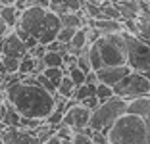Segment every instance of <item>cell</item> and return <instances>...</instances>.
<instances>
[{"mask_svg": "<svg viewBox=\"0 0 150 144\" xmlns=\"http://www.w3.org/2000/svg\"><path fill=\"white\" fill-rule=\"evenodd\" d=\"M6 100L18 109L21 117L46 119L56 108V94H50L44 87L35 81H18L6 88Z\"/></svg>", "mask_w": 150, "mask_h": 144, "instance_id": "1", "label": "cell"}, {"mask_svg": "<svg viewBox=\"0 0 150 144\" xmlns=\"http://www.w3.org/2000/svg\"><path fill=\"white\" fill-rule=\"evenodd\" d=\"M108 144H146V119L123 114L106 131Z\"/></svg>", "mask_w": 150, "mask_h": 144, "instance_id": "2", "label": "cell"}, {"mask_svg": "<svg viewBox=\"0 0 150 144\" xmlns=\"http://www.w3.org/2000/svg\"><path fill=\"white\" fill-rule=\"evenodd\" d=\"M123 114H127V100L114 94L112 98H108L106 102H100L98 108L91 112L88 127L94 129V131H104L106 133Z\"/></svg>", "mask_w": 150, "mask_h": 144, "instance_id": "3", "label": "cell"}, {"mask_svg": "<svg viewBox=\"0 0 150 144\" xmlns=\"http://www.w3.org/2000/svg\"><path fill=\"white\" fill-rule=\"evenodd\" d=\"M94 44L104 66H127V46L121 33L100 35Z\"/></svg>", "mask_w": 150, "mask_h": 144, "instance_id": "4", "label": "cell"}, {"mask_svg": "<svg viewBox=\"0 0 150 144\" xmlns=\"http://www.w3.org/2000/svg\"><path fill=\"white\" fill-rule=\"evenodd\" d=\"M127 46V66L133 71H148L150 69V42L142 37L131 35L127 31H121Z\"/></svg>", "mask_w": 150, "mask_h": 144, "instance_id": "5", "label": "cell"}, {"mask_svg": "<svg viewBox=\"0 0 150 144\" xmlns=\"http://www.w3.org/2000/svg\"><path fill=\"white\" fill-rule=\"evenodd\" d=\"M114 92L115 96H121L125 100L144 96V94H150V81L139 71H131L114 87Z\"/></svg>", "mask_w": 150, "mask_h": 144, "instance_id": "6", "label": "cell"}, {"mask_svg": "<svg viewBox=\"0 0 150 144\" xmlns=\"http://www.w3.org/2000/svg\"><path fill=\"white\" fill-rule=\"evenodd\" d=\"M46 12L48 10L40 8V6H29L27 10H23L19 13V19H18V25L21 31H25L27 35H33L37 37L40 31V25H42L44 18H46Z\"/></svg>", "mask_w": 150, "mask_h": 144, "instance_id": "7", "label": "cell"}, {"mask_svg": "<svg viewBox=\"0 0 150 144\" xmlns=\"http://www.w3.org/2000/svg\"><path fill=\"white\" fill-rule=\"evenodd\" d=\"M88 121H91V109H87L85 106L81 104H75L71 108L66 109V114H64V121L67 127H71L75 133L88 127Z\"/></svg>", "mask_w": 150, "mask_h": 144, "instance_id": "8", "label": "cell"}, {"mask_svg": "<svg viewBox=\"0 0 150 144\" xmlns=\"http://www.w3.org/2000/svg\"><path fill=\"white\" fill-rule=\"evenodd\" d=\"M60 29H62V23H60V16H56L54 12H46V18H44L42 25H40V31L39 35H37V39H39V44H50L52 40H56L58 33H60Z\"/></svg>", "mask_w": 150, "mask_h": 144, "instance_id": "9", "label": "cell"}, {"mask_svg": "<svg viewBox=\"0 0 150 144\" xmlns=\"http://www.w3.org/2000/svg\"><path fill=\"white\" fill-rule=\"evenodd\" d=\"M0 54L2 56H12V58H19L21 60L23 56L29 54V50L25 48V42L19 39V35L16 31L8 33L4 39L0 40Z\"/></svg>", "mask_w": 150, "mask_h": 144, "instance_id": "10", "label": "cell"}, {"mask_svg": "<svg viewBox=\"0 0 150 144\" xmlns=\"http://www.w3.org/2000/svg\"><path fill=\"white\" fill-rule=\"evenodd\" d=\"M131 67L129 66H102L100 69H96L98 75V83L110 85V87H115V85L125 77V75L131 73Z\"/></svg>", "mask_w": 150, "mask_h": 144, "instance_id": "11", "label": "cell"}, {"mask_svg": "<svg viewBox=\"0 0 150 144\" xmlns=\"http://www.w3.org/2000/svg\"><path fill=\"white\" fill-rule=\"evenodd\" d=\"M87 25H91L93 29H96L100 35H114V33H121V31H123V21H117V19H106V18L88 19Z\"/></svg>", "mask_w": 150, "mask_h": 144, "instance_id": "12", "label": "cell"}, {"mask_svg": "<svg viewBox=\"0 0 150 144\" xmlns=\"http://www.w3.org/2000/svg\"><path fill=\"white\" fill-rule=\"evenodd\" d=\"M127 114L139 115L142 119H148L150 117V94L137 96V98L127 100Z\"/></svg>", "mask_w": 150, "mask_h": 144, "instance_id": "13", "label": "cell"}, {"mask_svg": "<svg viewBox=\"0 0 150 144\" xmlns=\"http://www.w3.org/2000/svg\"><path fill=\"white\" fill-rule=\"evenodd\" d=\"M19 10H16V6H0V18L4 19L6 23H8L10 29H13V27L18 25V19H19Z\"/></svg>", "mask_w": 150, "mask_h": 144, "instance_id": "14", "label": "cell"}, {"mask_svg": "<svg viewBox=\"0 0 150 144\" xmlns=\"http://www.w3.org/2000/svg\"><path fill=\"white\" fill-rule=\"evenodd\" d=\"M75 88L77 87H75V83L69 79V75H64L62 81L58 83V94L62 96V98H67V100H69V98H73Z\"/></svg>", "mask_w": 150, "mask_h": 144, "instance_id": "15", "label": "cell"}, {"mask_svg": "<svg viewBox=\"0 0 150 144\" xmlns=\"http://www.w3.org/2000/svg\"><path fill=\"white\" fill-rule=\"evenodd\" d=\"M100 18H106V19H117V21H121L119 10L115 8V4L112 2V0L100 2Z\"/></svg>", "mask_w": 150, "mask_h": 144, "instance_id": "16", "label": "cell"}, {"mask_svg": "<svg viewBox=\"0 0 150 144\" xmlns=\"http://www.w3.org/2000/svg\"><path fill=\"white\" fill-rule=\"evenodd\" d=\"M44 64V67H64L62 52H54V50H46L44 56L40 58Z\"/></svg>", "mask_w": 150, "mask_h": 144, "instance_id": "17", "label": "cell"}, {"mask_svg": "<svg viewBox=\"0 0 150 144\" xmlns=\"http://www.w3.org/2000/svg\"><path fill=\"white\" fill-rule=\"evenodd\" d=\"M35 66H37V58H33L31 54H27L19 60V75H35Z\"/></svg>", "mask_w": 150, "mask_h": 144, "instance_id": "18", "label": "cell"}, {"mask_svg": "<svg viewBox=\"0 0 150 144\" xmlns=\"http://www.w3.org/2000/svg\"><path fill=\"white\" fill-rule=\"evenodd\" d=\"M137 27H139V35L137 37H142L144 40L150 42V18L144 16V13H139L137 18Z\"/></svg>", "mask_w": 150, "mask_h": 144, "instance_id": "19", "label": "cell"}, {"mask_svg": "<svg viewBox=\"0 0 150 144\" xmlns=\"http://www.w3.org/2000/svg\"><path fill=\"white\" fill-rule=\"evenodd\" d=\"M94 92H96V85H88V83H85V85H81V87L75 88L73 98H75L77 102H81V100H85V98H88V96H93Z\"/></svg>", "mask_w": 150, "mask_h": 144, "instance_id": "20", "label": "cell"}, {"mask_svg": "<svg viewBox=\"0 0 150 144\" xmlns=\"http://www.w3.org/2000/svg\"><path fill=\"white\" fill-rule=\"evenodd\" d=\"M87 54H88V60H91V66H93V69H94V71L100 69V67L104 66V64H102L100 54H98L96 44H88V46H87Z\"/></svg>", "mask_w": 150, "mask_h": 144, "instance_id": "21", "label": "cell"}, {"mask_svg": "<svg viewBox=\"0 0 150 144\" xmlns=\"http://www.w3.org/2000/svg\"><path fill=\"white\" fill-rule=\"evenodd\" d=\"M0 61H2L6 73H18V71H19V58L2 56V54H0Z\"/></svg>", "mask_w": 150, "mask_h": 144, "instance_id": "22", "label": "cell"}, {"mask_svg": "<svg viewBox=\"0 0 150 144\" xmlns=\"http://www.w3.org/2000/svg\"><path fill=\"white\" fill-rule=\"evenodd\" d=\"M94 94H96V98L100 102H106L108 98H112V96L115 94L114 92V87H110V85H104V83H98L96 85V92H94Z\"/></svg>", "mask_w": 150, "mask_h": 144, "instance_id": "23", "label": "cell"}, {"mask_svg": "<svg viewBox=\"0 0 150 144\" xmlns=\"http://www.w3.org/2000/svg\"><path fill=\"white\" fill-rule=\"evenodd\" d=\"M42 73H44V77H48L50 81L56 85V90H58V83H60V81H62V77H64L62 67H44Z\"/></svg>", "mask_w": 150, "mask_h": 144, "instance_id": "24", "label": "cell"}, {"mask_svg": "<svg viewBox=\"0 0 150 144\" xmlns=\"http://www.w3.org/2000/svg\"><path fill=\"white\" fill-rule=\"evenodd\" d=\"M77 67H79V69H83L85 73H88V71H94V69H93V66H91V60H88L87 48H85L83 52L77 56Z\"/></svg>", "mask_w": 150, "mask_h": 144, "instance_id": "25", "label": "cell"}, {"mask_svg": "<svg viewBox=\"0 0 150 144\" xmlns=\"http://www.w3.org/2000/svg\"><path fill=\"white\" fill-rule=\"evenodd\" d=\"M37 77V83L40 85V87H44L46 90L50 92V94H58V90H56V85L50 81L48 77H44V73H39V75H35Z\"/></svg>", "mask_w": 150, "mask_h": 144, "instance_id": "26", "label": "cell"}, {"mask_svg": "<svg viewBox=\"0 0 150 144\" xmlns=\"http://www.w3.org/2000/svg\"><path fill=\"white\" fill-rule=\"evenodd\" d=\"M75 31H77V29H73V27H62V29H60V33H58V37H56V40H60V42L67 44L71 39H73Z\"/></svg>", "mask_w": 150, "mask_h": 144, "instance_id": "27", "label": "cell"}, {"mask_svg": "<svg viewBox=\"0 0 150 144\" xmlns=\"http://www.w3.org/2000/svg\"><path fill=\"white\" fill-rule=\"evenodd\" d=\"M60 4L64 6V10L67 12H79L83 10V0H60Z\"/></svg>", "mask_w": 150, "mask_h": 144, "instance_id": "28", "label": "cell"}, {"mask_svg": "<svg viewBox=\"0 0 150 144\" xmlns=\"http://www.w3.org/2000/svg\"><path fill=\"white\" fill-rule=\"evenodd\" d=\"M79 104H81V106H85L87 109H91V112H93V109H96V108H98L100 100L96 98V94H93V96H88V98H85V100H81Z\"/></svg>", "mask_w": 150, "mask_h": 144, "instance_id": "29", "label": "cell"}, {"mask_svg": "<svg viewBox=\"0 0 150 144\" xmlns=\"http://www.w3.org/2000/svg\"><path fill=\"white\" fill-rule=\"evenodd\" d=\"M91 140L93 142H98V144H108V136L104 131H94L93 136H91Z\"/></svg>", "mask_w": 150, "mask_h": 144, "instance_id": "30", "label": "cell"}, {"mask_svg": "<svg viewBox=\"0 0 150 144\" xmlns=\"http://www.w3.org/2000/svg\"><path fill=\"white\" fill-rule=\"evenodd\" d=\"M71 142L73 144H91V136H87L85 133H75Z\"/></svg>", "mask_w": 150, "mask_h": 144, "instance_id": "31", "label": "cell"}, {"mask_svg": "<svg viewBox=\"0 0 150 144\" xmlns=\"http://www.w3.org/2000/svg\"><path fill=\"white\" fill-rule=\"evenodd\" d=\"M23 42H25V48H27V50H33V48L39 44V39H37V37H33V35H29L25 40H23Z\"/></svg>", "mask_w": 150, "mask_h": 144, "instance_id": "32", "label": "cell"}, {"mask_svg": "<svg viewBox=\"0 0 150 144\" xmlns=\"http://www.w3.org/2000/svg\"><path fill=\"white\" fill-rule=\"evenodd\" d=\"M85 83H88V85H98V75H96V71H88V73H87V79H85Z\"/></svg>", "mask_w": 150, "mask_h": 144, "instance_id": "33", "label": "cell"}, {"mask_svg": "<svg viewBox=\"0 0 150 144\" xmlns=\"http://www.w3.org/2000/svg\"><path fill=\"white\" fill-rule=\"evenodd\" d=\"M8 31H10V27H8V23L4 21V19L0 18V39H4L6 35H8Z\"/></svg>", "mask_w": 150, "mask_h": 144, "instance_id": "34", "label": "cell"}, {"mask_svg": "<svg viewBox=\"0 0 150 144\" xmlns=\"http://www.w3.org/2000/svg\"><path fill=\"white\" fill-rule=\"evenodd\" d=\"M62 142H64V140L60 138V136L54 135V136H50L48 140H44V142H40V144H62Z\"/></svg>", "mask_w": 150, "mask_h": 144, "instance_id": "35", "label": "cell"}, {"mask_svg": "<svg viewBox=\"0 0 150 144\" xmlns=\"http://www.w3.org/2000/svg\"><path fill=\"white\" fill-rule=\"evenodd\" d=\"M37 6H40V8H44V10H48L50 0H37Z\"/></svg>", "mask_w": 150, "mask_h": 144, "instance_id": "36", "label": "cell"}, {"mask_svg": "<svg viewBox=\"0 0 150 144\" xmlns=\"http://www.w3.org/2000/svg\"><path fill=\"white\" fill-rule=\"evenodd\" d=\"M146 144H150V117L146 119Z\"/></svg>", "mask_w": 150, "mask_h": 144, "instance_id": "37", "label": "cell"}, {"mask_svg": "<svg viewBox=\"0 0 150 144\" xmlns=\"http://www.w3.org/2000/svg\"><path fill=\"white\" fill-rule=\"evenodd\" d=\"M6 102V90H2V88H0V106L4 104Z\"/></svg>", "mask_w": 150, "mask_h": 144, "instance_id": "38", "label": "cell"}, {"mask_svg": "<svg viewBox=\"0 0 150 144\" xmlns=\"http://www.w3.org/2000/svg\"><path fill=\"white\" fill-rule=\"evenodd\" d=\"M142 75H144V77H146V79L150 81V69H148V71H142Z\"/></svg>", "mask_w": 150, "mask_h": 144, "instance_id": "39", "label": "cell"}, {"mask_svg": "<svg viewBox=\"0 0 150 144\" xmlns=\"http://www.w3.org/2000/svg\"><path fill=\"white\" fill-rule=\"evenodd\" d=\"M62 144H73V142H71V140H64Z\"/></svg>", "mask_w": 150, "mask_h": 144, "instance_id": "40", "label": "cell"}, {"mask_svg": "<svg viewBox=\"0 0 150 144\" xmlns=\"http://www.w3.org/2000/svg\"><path fill=\"white\" fill-rule=\"evenodd\" d=\"M94 2H106V0H94Z\"/></svg>", "mask_w": 150, "mask_h": 144, "instance_id": "41", "label": "cell"}, {"mask_svg": "<svg viewBox=\"0 0 150 144\" xmlns=\"http://www.w3.org/2000/svg\"><path fill=\"white\" fill-rule=\"evenodd\" d=\"M141 2H150V0H141Z\"/></svg>", "mask_w": 150, "mask_h": 144, "instance_id": "42", "label": "cell"}, {"mask_svg": "<svg viewBox=\"0 0 150 144\" xmlns=\"http://www.w3.org/2000/svg\"><path fill=\"white\" fill-rule=\"evenodd\" d=\"M91 144H98V142H93V140H91Z\"/></svg>", "mask_w": 150, "mask_h": 144, "instance_id": "43", "label": "cell"}]
</instances>
